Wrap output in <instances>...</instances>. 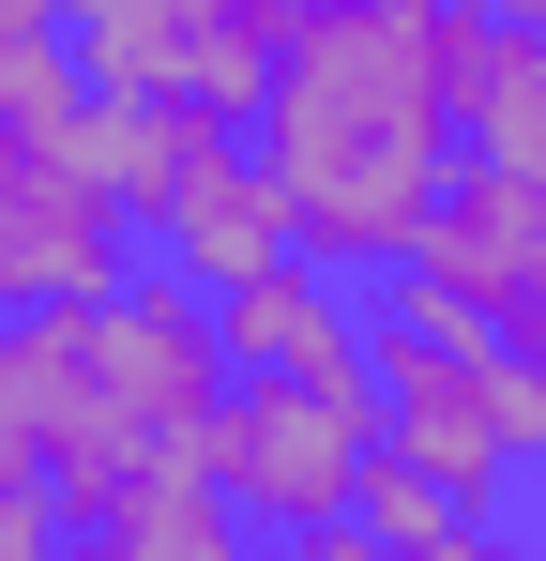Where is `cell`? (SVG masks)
I'll return each instance as SVG.
<instances>
[{
	"mask_svg": "<svg viewBox=\"0 0 546 561\" xmlns=\"http://www.w3.org/2000/svg\"><path fill=\"white\" fill-rule=\"evenodd\" d=\"M455 77H470V15H425V0H304L259 122H243V152L288 197V259L379 288L425 243V213L470 168Z\"/></svg>",
	"mask_w": 546,
	"mask_h": 561,
	"instance_id": "obj_1",
	"label": "cell"
},
{
	"mask_svg": "<svg viewBox=\"0 0 546 561\" xmlns=\"http://www.w3.org/2000/svg\"><path fill=\"white\" fill-rule=\"evenodd\" d=\"M213 410H228V334L152 259L91 304L0 319V485H46L61 531L122 516L152 470H197Z\"/></svg>",
	"mask_w": 546,
	"mask_h": 561,
	"instance_id": "obj_2",
	"label": "cell"
},
{
	"mask_svg": "<svg viewBox=\"0 0 546 561\" xmlns=\"http://www.w3.org/2000/svg\"><path fill=\"white\" fill-rule=\"evenodd\" d=\"M364 379H379V470H410L441 516L501 531L532 516V425H516V350L455 334L441 304L364 288Z\"/></svg>",
	"mask_w": 546,
	"mask_h": 561,
	"instance_id": "obj_3",
	"label": "cell"
},
{
	"mask_svg": "<svg viewBox=\"0 0 546 561\" xmlns=\"http://www.w3.org/2000/svg\"><path fill=\"white\" fill-rule=\"evenodd\" d=\"M61 31H77L91 106H137V122H259L304 0H61Z\"/></svg>",
	"mask_w": 546,
	"mask_h": 561,
	"instance_id": "obj_4",
	"label": "cell"
},
{
	"mask_svg": "<svg viewBox=\"0 0 546 561\" xmlns=\"http://www.w3.org/2000/svg\"><path fill=\"white\" fill-rule=\"evenodd\" d=\"M213 485L259 516V547H304L364 516V470H379V379H259L228 365V410H213Z\"/></svg>",
	"mask_w": 546,
	"mask_h": 561,
	"instance_id": "obj_5",
	"label": "cell"
},
{
	"mask_svg": "<svg viewBox=\"0 0 546 561\" xmlns=\"http://www.w3.org/2000/svg\"><path fill=\"white\" fill-rule=\"evenodd\" d=\"M379 288H410V304H441L455 334H486V350L546 365V183L455 168V197L425 213V243H410Z\"/></svg>",
	"mask_w": 546,
	"mask_h": 561,
	"instance_id": "obj_6",
	"label": "cell"
},
{
	"mask_svg": "<svg viewBox=\"0 0 546 561\" xmlns=\"http://www.w3.org/2000/svg\"><path fill=\"white\" fill-rule=\"evenodd\" d=\"M137 274V213L106 197L91 137H0V319L91 304Z\"/></svg>",
	"mask_w": 546,
	"mask_h": 561,
	"instance_id": "obj_7",
	"label": "cell"
},
{
	"mask_svg": "<svg viewBox=\"0 0 546 561\" xmlns=\"http://www.w3.org/2000/svg\"><path fill=\"white\" fill-rule=\"evenodd\" d=\"M137 259L182 274L197 304H228V288H259L273 259H288V197H273V168L228 137V122H197L168 152V183L137 197Z\"/></svg>",
	"mask_w": 546,
	"mask_h": 561,
	"instance_id": "obj_8",
	"label": "cell"
},
{
	"mask_svg": "<svg viewBox=\"0 0 546 561\" xmlns=\"http://www.w3.org/2000/svg\"><path fill=\"white\" fill-rule=\"evenodd\" d=\"M213 334H228V365H259V379H364V288L319 274V259H273L259 288L213 304Z\"/></svg>",
	"mask_w": 546,
	"mask_h": 561,
	"instance_id": "obj_9",
	"label": "cell"
},
{
	"mask_svg": "<svg viewBox=\"0 0 546 561\" xmlns=\"http://www.w3.org/2000/svg\"><path fill=\"white\" fill-rule=\"evenodd\" d=\"M455 137H470V168H501V183H546V31H516V15H470Z\"/></svg>",
	"mask_w": 546,
	"mask_h": 561,
	"instance_id": "obj_10",
	"label": "cell"
},
{
	"mask_svg": "<svg viewBox=\"0 0 546 561\" xmlns=\"http://www.w3.org/2000/svg\"><path fill=\"white\" fill-rule=\"evenodd\" d=\"M91 547H106V561H273L259 516H243L213 470H152L122 516H91Z\"/></svg>",
	"mask_w": 546,
	"mask_h": 561,
	"instance_id": "obj_11",
	"label": "cell"
},
{
	"mask_svg": "<svg viewBox=\"0 0 546 561\" xmlns=\"http://www.w3.org/2000/svg\"><path fill=\"white\" fill-rule=\"evenodd\" d=\"M273 561H410L395 531H364V516H334V531H304V547H273Z\"/></svg>",
	"mask_w": 546,
	"mask_h": 561,
	"instance_id": "obj_12",
	"label": "cell"
},
{
	"mask_svg": "<svg viewBox=\"0 0 546 561\" xmlns=\"http://www.w3.org/2000/svg\"><path fill=\"white\" fill-rule=\"evenodd\" d=\"M516 425H532V501H546V365H516Z\"/></svg>",
	"mask_w": 546,
	"mask_h": 561,
	"instance_id": "obj_13",
	"label": "cell"
},
{
	"mask_svg": "<svg viewBox=\"0 0 546 561\" xmlns=\"http://www.w3.org/2000/svg\"><path fill=\"white\" fill-rule=\"evenodd\" d=\"M486 561H546V516H501V547Z\"/></svg>",
	"mask_w": 546,
	"mask_h": 561,
	"instance_id": "obj_14",
	"label": "cell"
},
{
	"mask_svg": "<svg viewBox=\"0 0 546 561\" xmlns=\"http://www.w3.org/2000/svg\"><path fill=\"white\" fill-rule=\"evenodd\" d=\"M46 561H106V547H91V531H61V547H46Z\"/></svg>",
	"mask_w": 546,
	"mask_h": 561,
	"instance_id": "obj_15",
	"label": "cell"
},
{
	"mask_svg": "<svg viewBox=\"0 0 546 561\" xmlns=\"http://www.w3.org/2000/svg\"><path fill=\"white\" fill-rule=\"evenodd\" d=\"M425 15H501V0H425Z\"/></svg>",
	"mask_w": 546,
	"mask_h": 561,
	"instance_id": "obj_16",
	"label": "cell"
},
{
	"mask_svg": "<svg viewBox=\"0 0 546 561\" xmlns=\"http://www.w3.org/2000/svg\"><path fill=\"white\" fill-rule=\"evenodd\" d=\"M532 516H546V501H532Z\"/></svg>",
	"mask_w": 546,
	"mask_h": 561,
	"instance_id": "obj_17",
	"label": "cell"
}]
</instances>
